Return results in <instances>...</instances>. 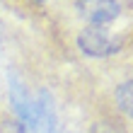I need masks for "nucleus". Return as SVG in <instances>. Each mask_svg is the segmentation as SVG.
Returning a JSON list of instances; mask_svg holds the SVG:
<instances>
[{"instance_id": "1", "label": "nucleus", "mask_w": 133, "mask_h": 133, "mask_svg": "<svg viewBox=\"0 0 133 133\" xmlns=\"http://www.w3.org/2000/svg\"><path fill=\"white\" fill-rule=\"evenodd\" d=\"M121 46H123V36L111 34L107 27H92L90 24L77 34V49L85 56H92V58L111 56V53L121 51Z\"/></svg>"}, {"instance_id": "2", "label": "nucleus", "mask_w": 133, "mask_h": 133, "mask_svg": "<svg viewBox=\"0 0 133 133\" xmlns=\"http://www.w3.org/2000/svg\"><path fill=\"white\" fill-rule=\"evenodd\" d=\"M7 82H10V104L17 114V121L24 126L27 133H36V99L29 97V90L15 73L7 75Z\"/></svg>"}, {"instance_id": "3", "label": "nucleus", "mask_w": 133, "mask_h": 133, "mask_svg": "<svg viewBox=\"0 0 133 133\" xmlns=\"http://www.w3.org/2000/svg\"><path fill=\"white\" fill-rule=\"evenodd\" d=\"M77 12L92 27H104L121 15L119 0H77Z\"/></svg>"}, {"instance_id": "4", "label": "nucleus", "mask_w": 133, "mask_h": 133, "mask_svg": "<svg viewBox=\"0 0 133 133\" xmlns=\"http://www.w3.org/2000/svg\"><path fill=\"white\" fill-rule=\"evenodd\" d=\"M116 107L121 109L126 116H131V111H133V82L131 80H126V82H121L119 87H116Z\"/></svg>"}, {"instance_id": "5", "label": "nucleus", "mask_w": 133, "mask_h": 133, "mask_svg": "<svg viewBox=\"0 0 133 133\" xmlns=\"http://www.w3.org/2000/svg\"><path fill=\"white\" fill-rule=\"evenodd\" d=\"M0 133H27L19 121H3L0 123Z\"/></svg>"}, {"instance_id": "6", "label": "nucleus", "mask_w": 133, "mask_h": 133, "mask_svg": "<svg viewBox=\"0 0 133 133\" xmlns=\"http://www.w3.org/2000/svg\"><path fill=\"white\" fill-rule=\"evenodd\" d=\"M107 133H114V131H107Z\"/></svg>"}, {"instance_id": "7", "label": "nucleus", "mask_w": 133, "mask_h": 133, "mask_svg": "<svg viewBox=\"0 0 133 133\" xmlns=\"http://www.w3.org/2000/svg\"><path fill=\"white\" fill-rule=\"evenodd\" d=\"M39 3H41V0H39Z\"/></svg>"}]
</instances>
